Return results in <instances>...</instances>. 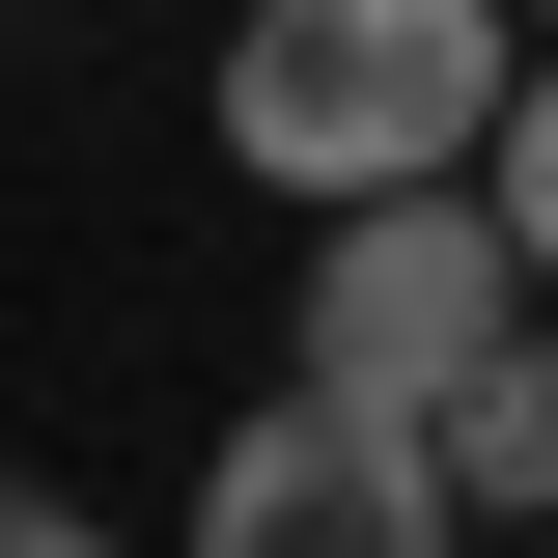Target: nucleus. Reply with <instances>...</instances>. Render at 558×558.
I'll list each match as a JSON object with an SVG mask.
<instances>
[{"label":"nucleus","instance_id":"f257e3e1","mask_svg":"<svg viewBox=\"0 0 558 558\" xmlns=\"http://www.w3.org/2000/svg\"><path fill=\"white\" fill-rule=\"evenodd\" d=\"M502 112H531V28L502 0H252L223 28V168H279V196H418V168H502Z\"/></svg>","mask_w":558,"mask_h":558},{"label":"nucleus","instance_id":"f03ea898","mask_svg":"<svg viewBox=\"0 0 558 558\" xmlns=\"http://www.w3.org/2000/svg\"><path fill=\"white\" fill-rule=\"evenodd\" d=\"M531 336V223H502V168H418V196H336L307 223V363L336 391H475V363Z\"/></svg>","mask_w":558,"mask_h":558},{"label":"nucleus","instance_id":"7ed1b4c3","mask_svg":"<svg viewBox=\"0 0 558 558\" xmlns=\"http://www.w3.org/2000/svg\"><path fill=\"white\" fill-rule=\"evenodd\" d=\"M475 531V475H447V418L418 391H252L223 418V475H196V558H447Z\"/></svg>","mask_w":558,"mask_h":558},{"label":"nucleus","instance_id":"20e7f679","mask_svg":"<svg viewBox=\"0 0 558 558\" xmlns=\"http://www.w3.org/2000/svg\"><path fill=\"white\" fill-rule=\"evenodd\" d=\"M447 475H475L502 531H558V307H531V336L475 363V391H447Z\"/></svg>","mask_w":558,"mask_h":558},{"label":"nucleus","instance_id":"39448f33","mask_svg":"<svg viewBox=\"0 0 558 558\" xmlns=\"http://www.w3.org/2000/svg\"><path fill=\"white\" fill-rule=\"evenodd\" d=\"M502 223H531V279H558V57H531V112H502Z\"/></svg>","mask_w":558,"mask_h":558},{"label":"nucleus","instance_id":"423d86ee","mask_svg":"<svg viewBox=\"0 0 558 558\" xmlns=\"http://www.w3.org/2000/svg\"><path fill=\"white\" fill-rule=\"evenodd\" d=\"M0 558H112V531H84V502H28V531H0Z\"/></svg>","mask_w":558,"mask_h":558},{"label":"nucleus","instance_id":"0eeeda50","mask_svg":"<svg viewBox=\"0 0 558 558\" xmlns=\"http://www.w3.org/2000/svg\"><path fill=\"white\" fill-rule=\"evenodd\" d=\"M531 28H558V0H531Z\"/></svg>","mask_w":558,"mask_h":558},{"label":"nucleus","instance_id":"6e6552de","mask_svg":"<svg viewBox=\"0 0 558 558\" xmlns=\"http://www.w3.org/2000/svg\"><path fill=\"white\" fill-rule=\"evenodd\" d=\"M531 558H558V531H531Z\"/></svg>","mask_w":558,"mask_h":558}]
</instances>
